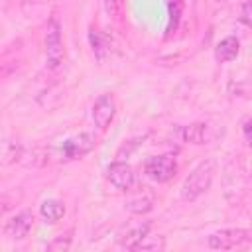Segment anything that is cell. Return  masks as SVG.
Instances as JSON below:
<instances>
[{"mask_svg":"<svg viewBox=\"0 0 252 252\" xmlns=\"http://www.w3.org/2000/svg\"><path fill=\"white\" fill-rule=\"evenodd\" d=\"M213 177H215V161L213 159H203L185 177V181L181 185V197L185 201L199 199L203 193H207L211 189Z\"/></svg>","mask_w":252,"mask_h":252,"instance_id":"6da1fadb","label":"cell"},{"mask_svg":"<svg viewBox=\"0 0 252 252\" xmlns=\"http://www.w3.org/2000/svg\"><path fill=\"white\" fill-rule=\"evenodd\" d=\"M45 59L49 69H57L65 59L63 39H61V24L57 18H49L45 28Z\"/></svg>","mask_w":252,"mask_h":252,"instance_id":"7a4b0ae2","label":"cell"},{"mask_svg":"<svg viewBox=\"0 0 252 252\" xmlns=\"http://www.w3.org/2000/svg\"><path fill=\"white\" fill-rule=\"evenodd\" d=\"M252 242V230L246 228H222L209 236V248L213 250H232Z\"/></svg>","mask_w":252,"mask_h":252,"instance_id":"3957f363","label":"cell"},{"mask_svg":"<svg viewBox=\"0 0 252 252\" xmlns=\"http://www.w3.org/2000/svg\"><path fill=\"white\" fill-rule=\"evenodd\" d=\"M144 173L158 181V183H165L169 179L175 177L177 173V163L175 158L171 154H161V156H152L144 161Z\"/></svg>","mask_w":252,"mask_h":252,"instance_id":"277c9868","label":"cell"},{"mask_svg":"<svg viewBox=\"0 0 252 252\" xmlns=\"http://www.w3.org/2000/svg\"><path fill=\"white\" fill-rule=\"evenodd\" d=\"M116 108H118V104H116V98H114L112 93L100 94V96L94 100L93 112H91L94 126H96L98 130H106V128L110 126V122L114 120V116H116Z\"/></svg>","mask_w":252,"mask_h":252,"instance_id":"5b68a950","label":"cell"},{"mask_svg":"<svg viewBox=\"0 0 252 252\" xmlns=\"http://www.w3.org/2000/svg\"><path fill=\"white\" fill-rule=\"evenodd\" d=\"M94 146H96V138L91 132H83V134L63 142V146L59 148V154H61V159H77V158H83L89 152H93Z\"/></svg>","mask_w":252,"mask_h":252,"instance_id":"8992f818","label":"cell"},{"mask_svg":"<svg viewBox=\"0 0 252 252\" xmlns=\"http://www.w3.org/2000/svg\"><path fill=\"white\" fill-rule=\"evenodd\" d=\"M32 226H33V213L30 209H24V211L16 213L10 220H6L4 236L12 238V240H24L30 234Z\"/></svg>","mask_w":252,"mask_h":252,"instance_id":"52a82bcc","label":"cell"},{"mask_svg":"<svg viewBox=\"0 0 252 252\" xmlns=\"http://www.w3.org/2000/svg\"><path fill=\"white\" fill-rule=\"evenodd\" d=\"M106 179L120 191H132L134 181H136L134 179V169L122 159H116L106 167Z\"/></svg>","mask_w":252,"mask_h":252,"instance_id":"ba28073f","label":"cell"},{"mask_svg":"<svg viewBox=\"0 0 252 252\" xmlns=\"http://www.w3.org/2000/svg\"><path fill=\"white\" fill-rule=\"evenodd\" d=\"M177 136L181 142L185 144H207L213 134H211V126L209 124H203V122H195V124H189V126H181L177 130Z\"/></svg>","mask_w":252,"mask_h":252,"instance_id":"9c48e42d","label":"cell"},{"mask_svg":"<svg viewBox=\"0 0 252 252\" xmlns=\"http://www.w3.org/2000/svg\"><path fill=\"white\" fill-rule=\"evenodd\" d=\"M238 51H240V41H238V37L228 35V37H224V39H220V41L217 43V47H215V59H217L219 63H228V61L236 59Z\"/></svg>","mask_w":252,"mask_h":252,"instance_id":"30bf717a","label":"cell"},{"mask_svg":"<svg viewBox=\"0 0 252 252\" xmlns=\"http://www.w3.org/2000/svg\"><path fill=\"white\" fill-rule=\"evenodd\" d=\"M154 207V195L148 189H142L138 193H132L130 199L126 201V209L134 215H146Z\"/></svg>","mask_w":252,"mask_h":252,"instance_id":"8fae6325","label":"cell"},{"mask_svg":"<svg viewBox=\"0 0 252 252\" xmlns=\"http://www.w3.org/2000/svg\"><path fill=\"white\" fill-rule=\"evenodd\" d=\"M39 215L45 222H57L65 215V205L59 199H45L39 205Z\"/></svg>","mask_w":252,"mask_h":252,"instance_id":"7c38bea8","label":"cell"},{"mask_svg":"<svg viewBox=\"0 0 252 252\" xmlns=\"http://www.w3.org/2000/svg\"><path fill=\"white\" fill-rule=\"evenodd\" d=\"M148 232H150V222H142V224L130 228V230L120 238V246L126 248V250H136L138 242H140Z\"/></svg>","mask_w":252,"mask_h":252,"instance_id":"4fadbf2b","label":"cell"},{"mask_svg":"<svg viewBox=\"0 0 252 252\" xmlns=\"http://www.w3.org/2000/svg\"><path fill=\"white\" fill-rule=\"evenodd\" d=\"M89 41H91V45H93V53H94L98 59H102V57L108 53V41H106V37H104L100 32L91 30V32H89Z\"/></svg>","mask_w":252,"mask_h":252,"instance_id":"5bb4252c","label":"cell"},{"mask_svg":"<svg viewBox=\"0 0 252 252\" xmlns=\"http://www.w3.org/2000/svg\"><path fill=\"white\" fill-rule=\"evenodd\" d=\"M165 248V240H163V236H154V234H146L140 242H138V246H136V250H163Z\"/></svg>","mask_w":252,"mask_h":252,"instance_id":"9a60e30c","label":"cell"},{"mask_svg":"<svg viewBox=\"0 0 252 252\" xmlns=\"http://www.w3.org/2000/svg\"><path fill=\"white\" fill-rule=\"evenodd\" d=\"M181 12H183V4L181 0H173L169 2V22H167V35H171L179 24V18H181Z\"/></svg>","mask_w":252,"mask_h":252,"instance_id":"2e32d148","label":"cell"},{"mask_svg":"<svg viewBox=\"0 0 252 252\" xmlns=\"http://www.w3.org/2000/svg\"><path fill=\"white\" fill-rule=\"evenodd\" d=\"M24 158V150L20 144H12V142H6L4 144V161L10 163V161H20Z\"/></svg>","mask_w":252,"mask_h":252,"instance_id":"e0dca14e","label":"cell"},{"mask_svg":"<svg viewBox=\"0 0 252 252\" xmlns=\"http://www.w3.org/2000/svg\"><path fill=\"white\" fill-rule=\"evenodd\" d=\"M69 248H71V232L61 234V236L53 238V240L47 244V250H49V252H65V250H69Z\"/></svg>","mask_w":252,"mask_h":252,"instance_id":"ac0fdd59","label":"cell"},{"mask_svg":"<svg viewBox=\"0 0 252 252\" xmlns=\"http://www.w3.org/2000/svg\"><path fill=\"white\" fill-rule=\"evenodd\" d=\"M142 142H144V138H132V140H128L126 144H122V146H120V150H118L116 158H118V159L128 158V156H130V154H132V152H134Z\"/></svg>","mask_w":252,"mask_h":252,"instance_id":"d6986e66","label":"cell"},{"mask_svg":"<svg viewBox=\"0 0 252 252\" xmlns=\"http://www.w3.org/2000/svg\"><path fill=\"white\" fill-rule=\"evenodd\" d=\"M240 22L252 28V0H246L240 10Z\"/></svg>","mask_w":252,"mask_h":252,"instance_id":"ffe728a7","label":"cell"},{"mask_svg":"<svg viewBox=\"0 0 252 252\" xmlns=\"http://www.w3.org/2000/svg\"><path fill=\"white\" fill-rule=\"evenodd\" d=\"M244 134H246V140H248V144L252 148V118L244 122Z\"/></svg>","mask_w":252,"mask_h":252,"instance_id":"44dd1931","label":"cell"},{"mask_svg":"<svg viewBox=\"0 0 252 252\" xmlns=\"http://www.w3.org/2000/svg\"><path fill=\"white\" fill-rule=\"evenodd\" d=\"M106 10L110 14H114L116 12V0H106Z\"/></svg>","mask_w":252,"mask_h":252,"instance_id":"7402d4cb","label":"cell"}]
</instances>
